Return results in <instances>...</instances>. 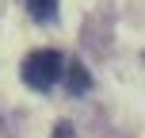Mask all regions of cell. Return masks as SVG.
Listing matches in <instances>:
<instances>
[{
	"label": "cell",
	"instance_id": "cell-2",
	"mask_svg": "<svg viewBox=\"0 0 145 138\" xmlns=\"http://www.w3.org/2000/svg\"><path fill=\"white\" fill-rule=\"evenodd\" d=\"M65 81H69V92L72 96H80V92H88V88H92V77H88V69L80 65H69V73H65Z\"/></svg>",
	"mask_w": 145,
	"mask_h": 138
},
{
	"label": "cell",
	"instance_id": "cell-3",
	"mask_svg": "<svg viewBox=\"0 0 145 138\" xmlns=\"http://www.w3.org/2000/svg\"><path fill=\"white\" fill-rule=\"evenodd\" d=\"M27 12H31V19L50 23L54 15H57V0H27Z\"/></svg>",
	"mask_w": 145,
	"mask_h": 138
},
{
	"label": "cell",
	"instance_id": "cell-4",
	"mask_svg": "<svg viewBox=\"0 0 145 138\" xmlns=\"http://www.w3.org/2000/svg\"><path fill=\"white\" fill-rule=\"evenodd\" d=\"M54 138H76V134H72V127H69V123H61L57 131H54Z\"/></svg>",
	"mask_w": 145,
	"mask_h": 138
},
{
	"label": "cell",
	"instance_id": "cell-1",
	"mask_svg": "<svg viewBox=\"0 0 145 138\" xmlns=\"http://www.w3.org/2000/svg\"><path fill=\"white\" fill-rule=\"evenodd\" d=\"M23 85L35 88V92H46V88H54L61 81V73H65V61H61L57 50H35L23 58Z\"/></svg>",
	"mask_w": 145,
	"mask_h": 138
}]
</instances>
